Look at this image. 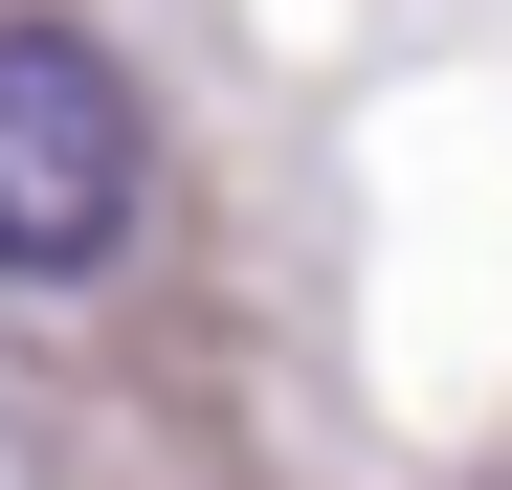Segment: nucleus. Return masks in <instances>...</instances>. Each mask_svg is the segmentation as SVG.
<instances>
[{"label": "nucleus", "mask_w": 512, "mask_h": 490, "mask_svg": "<svg viewBox=\"0 0 512 490\" xmlns=\"http://www.w3.org/2000/svg\"><path fill=\"white\" fill-rule=\"evenodd\" d=\"M156 201V112L90 23H0V290H90Z\"/></svg>", "instance_id": "1"}, {"label": "nucleus", "mask_w": 512, "mask_h": 490, "mask_svg": "<svg viewBox=\"0 0 512 490\" xmlns=\"http://www.w3.org/2000/svg\"><path fill=\"white\" fill-rule=\"evenodd\" d=\"M490 490H512V468H490Z\"/></svg>", "instance_id": "2"}]
</instances>
